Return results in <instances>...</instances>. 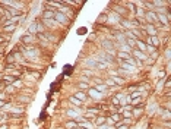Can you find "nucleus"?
I'll return each instance as SVG.
<instances>
[{
  "label": "nucleus",
  "instance_id": "b1692460",
  "mask_svg": "<svg viewBox=\"0 0 171 129\" xmlns=\"http://www.w3.org/2000/svg\"><path fill=\"white\" fill-rule=\"evenodd\" d=\"M120 50H122L123 53L126 52V53H127V54H129V53H132V49H130V47H129V46H127V44H126V43L120 44Z\"/></svg>",
  "mask_w": 171,
  "mask_h": 129
},
{
  "label": "nucleus",
  "instance_id": "7ed1b4c3",
  "mask_svg": "<svg viewBox=\"0 0 171 129\" xmlns=\"http://www.w3.org/2000/svg\"><path fill=\"white\" fill-rule=\"evenodd\" d=\"M21 41H22L24 46H34V43H35V37H34V35H29V34H25L24 37L21 38Z\"/></svg>",
  "mask_w": 171,
  "mask_h": 129
},
{
  "label": "nucleus",
  "instance_id": "37998d69",
  "mask_svg": "<svg viewBox=\"0 0 171 129\" xmlns=\"http://www.w3.org/2000/svg\"><path fill=\"white\" fill-rule=\"evenodd\" d=\"M0 129H9V126H8V125H2V126H0Z\"/></svg>",
  "mask_w": 171,
  "mask_h": 129
},
{
  "label": "nucleus",
  "instance_id": "c9c22d12",
  "mask_svg": "<svg viewBox=\"0 0 171 129\" xmlns=\"http://www.w3.org/2000/svg\"><path fill=\"white\" fill-rule=\"evenodd\" d=\"M6 87H8V85H6L3 81H0V93H3V91L6 90Z\"/></svg>",
  "mask_w": 171,
  "mask_h": 129
},
{
  "label": "nucleus",
  "instance_id": "aec40b11",
  "mask_svg": "<svg viewBox=\"0 0 171 129\" xmlns=\"http://www.w3.org/2000/svg\"><path fill=\"white\" fill-rule=\"evenodd\" d=\"M132 106H139V107H142L143 106V100H142V97H138V98H133L130 100Z\"/></svg>",
  "mask_w": 171,
  "mask_h": 129
},
{
  "label": "nucleus",
  "instance_id": "c85d7f7f",
  "mask_svg": "<svg viewBox=\"0 0 171 129\" xmlns=\"http://www.w3.org/2000/svg\"><path fill=\"white\" fill-rule=\"evenodd\" d=\"M69 101H70V103L72 104H75V106H82V101H79V100H78V98H75L73 95H72V97H69Z\"/></svg>",
  "mask_w": 171,
  "mask_h": 129
},
{
  "label": "nucleus",
  "instance_id": "20e7f679",
  "mask_svg": "<svg viewBox=\"0 0 171 129\" xmlns=\"http://www.w3.org/2000/svg\"><path fill=\"white\" fill-rule=\"evenodd\" d=\"M143 18H145V21H146L148 24H154L155 21H156V13L152 12V10H148V12H145Z\"/></svg>",
  "mask_w": 171,
  "mask_h": 129
},
{
  "label": "nucleus",
  "instance_id": "f257e3e1",
  "mask_svg": "<svg viewBox=\"0 0 171 129\" xmlns=\"http://www.w3.org/2000/svg\"><path fill=\"white\" fill-rule=\"evenodd\" d=\"M54 21H56L57 24H62V25H67L70 21H69V16H66L63 13H60V12H54Z\"/></svg>",
  "mask_w": 171,
  "mask_h": 129
},
{
  "label": "nucleus",
  "instance_id": "a878e982",
  "mask_svg": "<svg viewBox=\"0 0 171 129\" xmlns=\"http://www.w3.org/2000/svg\"><path fill=\"white\" fill-rule=\"evenodd\" d=\"M95 122H97V123H95L97 126H101V125H106V117H104V116H98L97 119H95Z\"/></svg>",
  "mask_w": 171,
  "mask_h": 129
},
{
  "label": "nucleus",
  "instance_id": "9d476101",
  "mask_svg": "<svg viewBox=\"0 0 171 129\" xmlns=\"http://www.w3.org/2000/svg\"><path fill=\"white\" fill-rule=\"evenodd\" d=\"M89 95H91V100H95V101L104 97V94H101V93H98V91H95L94 88H89Z\"/></svg>",
  "mask_w": 171,
  "mask_h": 129
},
{
  "label": "nucleus",
  "instance_id": "2eb2a0df",
  "mask_svg": "<svg viewBox=\"0 0 171 129\" xmlns=\"http://www.w3.org/2000/svg\"><path fill=\"white\" fill-rule=\"evenodd\" d=\"M136 46H138V50H139V52L145 53V50H146V44L143 43L140 38H139V40H136Z\"/></svg>",
  "mask_w": 171,
  "mask_h": 129
},
{
  "label": "nucleus",
  "instance_id": "c756f323",
  "mask_svg": "<svg viewBox=\"0 0 171 129\" xmlns=\"http://www.w3.org/2000/svg\"><path fill=\"white\" fill-rule=\"evenodd\" d=\"M78 126V123L75 121H69V122H66V128H69V129H73Z\"/></svg>",
  "mask_w": 171,
  "mask_h": 129
},
{
  "label": "nucleus",
  "instance_id": "a19ab883",
  "mask_svg": "<svg viewBox=\"0 0 171 129\" xmlns=\"http://www.w3.org/2000/svg\"><path fill=\"white\" fill-rule=\"evenodd\" d=\"M85 75H91V76H92V70H83V76H85Z\"/></svg>",
  "mask_w": 171,
  "mask_h": 129
},
{
  "label": "nucleus",
  "instance_id": "f3484780",
  "mask_svg": "<svg viewBox=\"0 0 171 129\" xmlns=\"http://www.w3.org/2000/svg\"><path fill=\"white\" fill-rule=\"evenodd\" d=\"M78 126L81 129H92L94 126H92V123L91 122H88V121H83V122H81V123H78Z\"/></svg>",
  "mask_w": 171,
  "mask_h": 129
},
{
  "label": "nucleus",
  "instance_id": "4be33fe9",
  "mask_svg": "<svg viewBox=\"0 0 171 129\" xmlns=\"http://www.w3.org/2000/svg\"><path fill=\"white\" fill-rule=\"evenodd\" d=\"M117 53H119V57H120V59H123V60L129 62L132 59V56H130V54H127V53H123V52H117Z\"/></svg>",
  "mask_w": 171,
  "mask_h": 129
},
{
  "label": "nucleus",
  "instance_id": "423d86ee",
  "mask_svg": "<svg viewBox=\"0 0 171 129\" xmlns=\"http://www.w3.org/2000/svg\"><path fill=\"white\" fill-rule=\"evenodd\" d=\"M107 21H108V22H111V24H119V22L122 21V16H120V15H117L116 12H111V13L107 16Z\"/></svg>",
  "mask_w": 171,
  "mask_h": 129
},
{
  "label": "nucleus",
  "instance_id": "473e14b6",
  "mask_svg": "<svg viewBox=\"0 0 171 129\" xmlns=\"http://www.w3.org/2000/svg\"><path fill=\"white\" fill-rule=\"evenodd\" d=\"M101 22H107V15H106V13L99 15V19L97 21V24H101Z\"/></svg>",
  "mask_w": 171,
  "mask_h": 129
},
{
  "label": "nucleus",
  "instance_id": "4c0bfd02",
  "mask_svg": "<svg viewBox=\"0 0 171 129\" xmlns=\"http://www.w3.org/2000/svg\"><path fill=\"white\" fill-rule=\"evenodd\" d=\"M163 87H164V79H161V81L158 82V85H156V88H158V91H159V90H163Z\"/></svg>",
  "mask_w": 171,
  "mask_h": 129
},
{
  "label": "nucleus",
  "instance_id": "6e6552de",
  "mask_svg": "<svg viewBox=\"0 0 171 129\" xmlns=\"http://www.w3.org/2000/svg\"><path fill=\"white\" fill-rule=\"evenodd\" d=\"M54 12L56 10H44L42 12V15H41V18H42V21H47V19H54Z\"/></svg>",
  "mask_w": 171,
  "mask_h": 129
},
{
  "label": "nucleus",
  "instance_id": "a211bd4d",
  "mask_svg": "<svg viewBox=\"0 0 171 129\" xmlns=\"http://www.w3.org/2000/svg\"><path fill=\"white\" fill-rule=\"evenodd\" d=\"M73 97H75V98H78V100H79V101H82V103L86 100V94H85L83 91H78V93H75Z\"/></svg>",
  "mask_w": 171,
  "mask_h": 129
},
{
  "label": "nucleus",
  "instance_id": "72a5a7b5",
  "mask_svg": "<svg viewBox=\"0 0 171 129\" xmlns=\"http://www.w3.org/2000/svg\"><path fill=\"white\" fill-rule=\"evenodd\" d=\"M146 50H148V52H151V54L156 52V49H155V47H152V46H149V44H146Z\"/></svg>",
  "mask_w": 171,
  "mask_h": 129
},
{
  "label": "nucleus",
  "instance_id": "2f4dec72",
  "mask_svg": "<svg viewBox=\"0 0 171 129\" xmlns=\"http://www.w3.org/2000/svg\"><path fill=\"white\" fill-rule=\"evenodd\" d=\"M6 60H8L9 65H13V63H16V60H15V57H13V54H12V53H10L8 57H6Z\"/></svg>",
  "mask_w": 171,
  "mask_h": 129
},
{
  "label": "nucleus",
  "instance_id": "e433bc0d",
  "mask_svg": "<svg viewBox=\"0 0 171 129\" xmlns=\"http://www.w3.org/2000/svg\"><path fill=\"white\" fill-rule=\"evenodd\" d=\"M122 114H123V117H124V119H126V117H127V119H130V117H132V113L130 112H122Z\"/></svg>",
  "mask_w": 171,
  "mask_h": 129
},
{
  "label": "nucleus",
  "instance_id": "58836bf2",
  "mask_svg": "<svg viewBox=\"0 0 171 129\" xmlns=\"http://www.w3.org/2000/svg\"><path fill=\"white\" fill-rule=\"evenodd\" d=\"M98 129H114V128L108 126V125H101V126H98Z\"/></svg>",
  "mask_w": 171,
  "mask_h": 129
},
{
  "label": "nucleus",
  "instance_id": "dca6fc26",
  "mask_svg": "<svg viewBox=\"0 0 171 129\" xmlns=\"http://www.w3.org/2000/svg\"><path fill=\"white\" fill-rule=\"evenodd\" d=\"M83 63H85V66H89V68H97V65H98L97 59H94V57L92 59H86Z\"/></svg>",
  "mask_w": 171,
  "mask_h": 129
},
{
  "label": "nucleus",
  "instance_id": "393cba45",
  "mask_svg": "<svg viewBox=\"0 0 171 129\" xmlns=\"http://www.w3.org/2000/svg\"><path fill=\"white\" fill-rule=\"evenodd\" d=\"M142 112H143V110H142V107H135V109H133V113H132V116L139 117V116L142 114Z\"/></svg>",
  "mask_w": 171,
  "mask_h": 129
},
{
  "label": "nucleus",
  "instance_id": "ddd939ff",
  "mask_svg": "<svg viewBox=\"0 0 171 129\" xmlns=\"http://www.w3.org/2000/svg\"><path fill=\"white\" fill-rule=\"evenodd\" d=\"M94 90H95V91H98V93H101V94H104L107 90H108V87H107L106 84L102 82V84H97V85L94 87Z\"/></svg>",
  "mask_w": 171,
  "mask_h": 129
},
{
  "label": "nucleus",
  "instance_id": "7c9ffc66",
  "mask_svg": "<svg viewBox=\"0 0 171 129\" xmlns=\"http://www.w3.org/2000/svg\"><path fill=\"white\" fill-rule=\"evenodd\" d=\"M78 88H79L81 91H85V90H88V88H89V85H88L86 82H79V84H78Z\"/></svg>",
  "mask_w": 171,
  "mask_h": 129
},
{
  "label": "nucleus",
  "instance_id": "39448f33",
  "mask_svg": "<svg viewBox=\"0 0 171 129\" xmlns=\"http://www.w3.org/2000/svg\"><path fill=\"white\" fill-rule=\"evenodd\" d=\"M132 54L135 56V59L139 62H142V60H148V56L145 54V53H142V52H139L138 49H133L132 50Z\"/></svg>",
  "mask_w": 171,
  "mask_h": 129
},
{
  "label": "nucleus",
  "instance_id": "1a4fd4ad",
  "mask_svg": "<svg viewBox=\"0 0 171 129\" xmlns=\"http://www.w3.org/2000/svg\"><path fill=\"white\" fill-rule=\"evenodd\" d=\"M156 19L164 24V25H168V22H170V13H167V15H163V13H159V15H156Z\"/></svg>",
  "mask_w": 171,
  "mask_h": 129
},
{
  "label": "nucleus",
  "instance_id": "412c9836",
  "mask_svg": "<svg viewBox=\"0 0 171 129\" xmlns=\"http://www.w3.org/2000/svg\"><path fill=\"white\" fill-rule=\"evenodd\" d=\"M120 24H122L123 26H124V28H129V29H133V26H132V22L130 21H127V19H123L122 18V21H120Z\"/></svg>",
  "mask_w": 171,
  "mask_h": 129
},
{
  "label": "nucleus",
  "instance_id": "f8f14e48",
  "mask_svg": "<svg viewBox=\"0 0 171 129\" xmlns=\"http://www.w3.org/2000/svg\"><path fill=\"white\" fill-rule=\"evenodd\" d=\"M146 40H148L146 44L152 46V47H155V49H156V46L159 44V38H158V37H148Z\"/></svg>",
  "mask_w": 171,
  "mask_h": 129
},
{
  "label": "nucleus",
  "instance_id": "c03bdc74",
  "mask_svg": "<svg viewBox=\"0 0 171 129\" xmlns=\"http://www.w3.org/2000/svg\"><path fill=\"white\" fill-rule=\"evenodd\" d=\"M3 41H5V38H3V37L0 35V44H3Z\"/></svg>",
  "mask_w": 171,
  "mask_h": 129
},
{
  "label": "nucleus",
  "instance_id": "a18cd8bd",
  "mask_svg": "<svg viewBox=\"0 0 171 129\" xmlns=\"http://www.w3.org/2000/svg\"><path fill=\"white\" fill-rule=\"evenodd\" d=\"M73 129H81V128H79V126H76V128H73Z\"/></svg>",
  "mask_w": 171,
  "mask_h": 129
},
{
  "label": "nucleus",
  "instance_id": "0eeeda50",
  "mask_svg": "<svg viewBox=\"0 0 171 129\" xmlns=\"http://www.w3.org/2000/svg\"><path fill=\"white\" fill-rule=\"evenodd\" d=\"M146 34H148V37H156L158 29H156V26L154 24H148L146 25Z\"/></svg>",
  "mask_w": 171,
  "mask_h": 129
},
{
  "label": "nucleus",
  "instance_id": "f03ea898",
  "mask_svg": "<svg viewBox=\"0 0 171 129\" xmlns=\"http://www.w3.org/2000/svg\"><path fill=\"white\" fill-rule=\"evenodd\" d=\"M31 100H32V97H29V95H19L16 98V103L15 104H18V106H26V104H29L31 103Z\"/></svg>",
  "mask_w": 171,
  "mask_h": 129
},
{
  "label": "nucleus",
  "instance_id": "cd10ccee",
  "mask_svg": "<svg viewBox=\"0 0 171 129\" xmlns=\"http://www.w3.org/2000/svg\"><path fill=\"white\" fill-rule=\"evenodd\" d=\"M67 116H70L72 119H79V113H76L75 110H67Z\"/></svg>",
  "mask_w": 171,
  "mask_h": 129
},
{
  "label": "nucleus",
  "instance_id": "6ab92c4d",
  "mask_svg": "<svg viewBox=\"0 0 171 129\" xmlns=\"http://www.w3.org/2000/svg\"><path fill=\"white\" fill-rule=\"evenodd\" d=\"M15 28H16V25H5L0 29V32H13Z\"/></svg>",
  "mask_w": 171,
  "mask_h": 129
},
{
  "label": "nucleus",
  "instance_id": "4468645a",
  "mask_svg": "<svg viewBox=\"0 0 171 129\" xmlns=\"http://www.w3.org/2000/svg\"><path fill=\"white\" fill-rule=\"evenodd\" d=\"M42 25H44V26H49V28H56L59 24H57L54 19H47V21H42Z\"/></svg>",
  "mask_w": 171,
  "mask_h": 129
},
{
  "label": "nucleus",
  "instance_id": "79ce46f5",
  "mask_svg": "<svg viewBox=\"0 0 171 129\" xmlns=\"http://www.w3.org/2000/svg\"><path fill=\"white\" fill-rule=\"evenodd\" d=\"M116 129H127V125H122V126H119V128H116Z\"/></svg>",
  "mask_w": 171,
  "mask_h": 129
},
{
  "label": "nucleus",
  "instance_id": "bb28decb",
  "mask_svg": "<svg viewBox=\"0 0 171 129\" xmlns=\"http://www.w3.org/2000/svg\"><path fill=\"white\" fill-rule=\"evenodd\" d=\"M12 87H13V88H19V90H22V88H24V82L19 81V79H16V81H13Z\"/></svg>",
  "mask_w": 171,
  "mask_h": 129
},
{
  "label": "nucleus",
  "instance_id": "f704fd0d",
  "mask_svg": "<svg viewBox=\"0 0 171 129\" xmlns=\"http://www.w3.org/2000/svg\"><path fill=\"white\" fill-rule=\"evenodd\" d=\"M85 117H86V119H95V114L88 112V113H85Z\"/></svg>",
  "mask_w": 171,
  "mask_h": 129
},
{
  "label": "nucleus",
  "instance_id": "5701e85b",
  "mask_svg": "<svg viewBox=\"0 0 171 129\" xmlns=\"http://www.w3.org/2000/svg\"><path fill=\"white\" fill-rule=\"evenodd\" d=\"M111 119H113L114 123H117V122H120L122 121V114L117 112V113H111Z\"/></svg>",
  "mask_w": 171,
  "mask_h": 129
},
{
  "label": "nucleus",
  "instance_id": "ea45409f",
  "mask_svg": "<svg viewBox=\"0 0 171 129\" xmlns=\"http://www.w3.org/2000/svg\"><path fill=\"white\" fill-rule=\"evenodd\" d=\"M86 32V28H81V29H78V34H85Z\"/></svg>",
  "mask_w": 171,
  "mask_h": 129
},
{
  "label": "nucleus",
  "instance_id": "9b49d317",
  "mask_svg": "<svg viewBox=\"0 0 171 129\" xmlns=\"http://www.w3.org/2000/svg\"><path fill=\"white\" fill-rule=\"evenodd\" d=\"M110 79H111V81H113L117 87H119V85H124V84H126V79L120 78L119 75H113V76H110Z\"/></svg>",
  "mask_w": 171,
  "mask_h": 129
}]
</instances>
